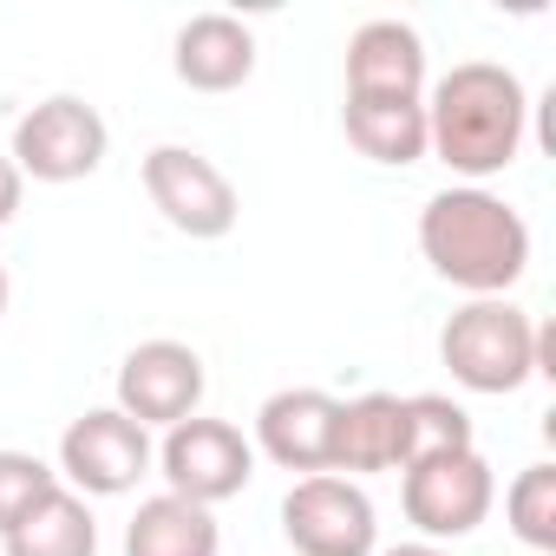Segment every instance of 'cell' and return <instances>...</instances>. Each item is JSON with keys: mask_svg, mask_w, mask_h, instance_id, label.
Wrapping results in <instances>:
<instances>
[{"mask_svg": "<svg viewBox=\"0 0 556 556\" xmlns=\"http://www.w3.org/2000/svg\"><path fill=\"white\" fill-rule=\"evenodd\" d=\"M523 131H530V92L497 60H465L426 92V151L465 184L510 170Z\"/></svg>", "mask_w": 556, "mask_h": 556, "instance_id": "1", "label": "cell"}, {"mask_svg": "<svg viewBox=\"0 0 556 556\" xmlns=\"http://www.w3.org/2000/svg\"><path fill=\"white\" fill-rule=\"evenodd\" d=\"M419 255L432 262L439 282L465 289L471 302L510 295L530 268V223L517 203H504L484 184H452L426 197L419 210Z\"/></svg>", "mask_w": 556, "mask_h": 556, "instance_id": "2", "label": "cell"}, {"mask_svg": "<svg viewBox=\"0 0 556 556\" xmlns=\"http://www.w3.org/2000/svg\"><path fill=\"white\" fill-rule=\"evenodd\" d=\"M536 321L510 302V295H491V302H465L445 334H439V361L445 374L465 387V393H484V400H504L517 387L536 380Z\"/></svg>", "mask_w": 556, "mask_h": 556, "instance_id": "3", "label": "cell"}, {"mask_svg": "<svg viewBox=\"0 0 556 556\" xmlns=\"http://www.w3.org/2000/svg\"><path fill=\"white\" fill-rule=\"evenodd\" d=\"M144 197L151 210L190 236V242H223L236 223H242V197L236 184L223 177L216 157H203L197 144H151L144 151Z\"/></svg>", "mask_w": 556, "mask_h": 556, "instance_id": "4", "label": "cell"}, {"mask_svg": "<svg viewBox=\"0 0 556 556\" xmlns=\"http://www.w3.org/2000/svg\"><path fill=\"white\" fill-rule=\"evenodd\" d=\"M400 504H406V523L419 530V543H458V536L484 530V517L497 504V471L478 445L445 452V458H419L400 478Z\"/></svg>", "mask_w": 556, "mask_h": 556, "instance_id": "5", "label": "cell"}, {"mask_svg": "<svg viewBox=\"0 0 556 556\" xmlns=\"http://www.w3.org/2000/svg\"><path fill=\"white\" fill-rule=\"evenodd\" d=\"M105 151H112V125L79 92H53L34 112H21L14 144H8L14 170L34 184H79L105 164Z\"/></svg>", "mask_w": 556, "mask_h": 556, "instance_id": "6", "label": "cell"}, {"mask_svg": "<svg viewBox=\"0 0 556 556\" xmlns=\"http://www.w3.org/2000/svg\"><path fill=\"white\" fill-rule=\"evenodd\" d=\"M151 458H157V445H151V432L138 419H125L118 406H92L60 432V465L53 471H60L66 491H79L92 504V497L138 491L151 478Z\"/></svg>", "mask_w": 556, "mask_h": 556, "instance_id": "7", "label": "cell"}, {"mask_svg": "<svg viewBox=\"0 0 556 556\" xmlns=\"http://www.w3.org/2000/svg\"><path fill=\"white\" fill-rule=\"evenodd\" d=\"M282 536L295 556H374L380 549V510L367 484L341 471L295 478L282 497Z\"/></svg>", "mask_w": 556, "mask_h": 556, "instance_id": "8", "label": "cell"}, {"mask_svg": "<svg viewBox=\"0 0 556 556\" xmlns=\"http://www.w3.org/2000/svg\"><path fill=\"white\" fill-rule=\"evenodd\" d=\"M151 465L164 471V491H170V497H190V504L216 510V504H229V497L249 491V478H255V445L242 439V426L197 413V419H184V426L164 432V445H157Z\"/></svg>", "mask_w": 556, "mask_h": 556, "instance_id": "9", "label": "cell"}, {"mask_svg": "<svg viewBox=\"0 0 556 556\" xmlns=\"http://www.w3.org/2000/svg\"><path fill=\"white\" fill-rule=\"evenodd\" d=\"M203 387H210V374H203V354H197L190 341H138V348L118 361V400H112V406H118L125 419H138L144 432H151V426L170 432V426L197 419Z\"/></svg>", "mask_w": 556, "mask_h": 556, "instance_id": "10", "label": "cell"}, {"mask_svg": "<svg viewBox=\"0 0 556 556\" xmlns=\"http://www.w3.org/2000/svg\"><path fill=\"white\" fill-rule=\"evenodd\" d=\"M334 419H341V400L321 393V387H282V393H268L255 406V452L268 465H282V471H334Z\"/></svg>", "mask_w": 556, "mask_h": 556, "instance_id": "11", "label": "cell"}, {"mask_svg": "<svg viewBox=\"0 0 556 556\" xmlns=\"http://www.w3.org/2000/svg\"><path fill=\"white\" fill-rule=\"evenodd\" d=\"M170 73L190 92H236L255 73V27L236 14H190L170 40Z\"/></svg>", "mask_w": 556, "mask_h": 556, "instance_id": "12", "label": "cell"}, {"mask_svg": "<svg viewBox=\"0 0 556 556\" xmlns=\"http://www.w3.org/2000/svg\"><path fill=\"white\" fill-rule=\"evenodd\" d=\"M348 99H426V40L406 21H367L348 40Z\"/></svg>", "mask_w": 556, "mask_h": 556, "instance_id": "13", "label": "cell"}, {"mask_svg": "<svg viewBox=\"0 0 556 556\" xmlns=\"http://www.w3.org/2000/svg\"><path fill=\"white\" fill-rule=\"evenodd\" d=\"M400 465H406V400L400 393L341 400V419H334V471L361 484V478L400 471Z\"/></svg>", "mask_w": 556, "mask_h": 556, "instance_id": "14", "label": "cell"}, {"mask_svg": "<svg viewBox=\"0 0 556 556\" xmlns=\"http://www.w3.org/2000/svg\"><path fill=\"white\" fill-rule=\"evenodd\" d=\"M341 131L361 157L406 170L426 157V99H348L341 105Z\"/></svg>", "mask_w": 556, "mask_h": 556, "instance_id": "15", "label": "cell"}, {"mask_svg": "<svg viewBox=\"0 0 556 556\" xmlns=\"http://www.w3.org/2000/svg\"><path fill=\"white\" fill-rule=\"evenodd\" d=\"M223 549V530H216V510L190 504V497H144L125 523V556H216Z\"/></svg>", "mask_w": 556, "mask_h": 556, "instance_id": "16", "label": "cell"}, {"mask_svg": "<svg viewBox=\"0 0 556 556\" xmlns=\"http://www.w3.org/2000/svg\"><path fill=\"white\" fill-rule=\"evenodd\" d=\"M8 556H99V517L79 491H53L47 504H34L8 536Z\"/></svg>", "mask_w": 556, "mask_h": 556, "instance_id": "17", "label": "cell"}, {"mask_svg": "<svg viewBox=\"0 0 556 556\" xmlns=\"http://www.w3.org/2000/svg\"><path fill=\"white\" fill-rule=\"evenodd\" d=\"M478 432H471V413L452 400V393H406V465L419 458H445V452H471ZM400 465V471H406Z\"/></svg>", "mask_w": 556, "mask_h": 556, "instance_id": "18", "label": "cell"}, {"mask_svg": "<svg viewBox=\"0 0 556 556\" xmlns=\"http://www.w3.org/2000/svg\"><path fill=\"white\" fill-rule=\"evenodd\" d=\"M504 523L530 556H556V465H523L504 491Z\"/></svg>", "mask_w": 556, "mask_h": 556, "instance_id": "19", "label": "cell"}, {"mask_svg": "<svg viewBox=\"0 0 556 556\" xmlns=\"http://www.w3.org/2000/svg\"><path fill=\"white\" fill-rule=\"evenodd\" d=\"M60 491V471L40 452H0V536H8L34 504H47Z\"/></svg>", "mask_w": 556, "mask_h": 556, "instance_id": "20", "label": "cell"}, {"mask_svg": "<svg viewBox=\"0 0 556 556\" xmlns=\"http://www.w3.org/2000/svg\"><path fill=\"white\" fill-rule=\"evenodd\" d=\"M21 197H27V177L14 170L8 151H0V223H14V216H21Z\"/></svg>", "mask_w": 556, "mask_h": 556, "instance_id": "21", "label": "cell"}, {"mask_svg": "<svg viewBox=\"0 0 556 556\" xmlns=\"http://www.w3.org/2000/svg\"><path fill=\"white\" fill-rule=\"evenodd\" d=\"M374 556H452V549H445V543H419V536H413V543H393V549H374Z\"/></svg>", "mask_w": 556, "mask_h": 556, "instance_id": "22", "label": "cell"}, {"mask_svg": "<svg viewBox=\"0 0 556 556\" xmlns=\"http://www.w3.org/2000/svg\"><path fill=\"white\" fill-rule=\"evenodd\" d=\"M8 295H14V282H8V268H0V315H8Z\"/></svg>", "mask_w": 556, "mask_h": 556, "instance_id": "23", "label": "cell"}]
</instances>
